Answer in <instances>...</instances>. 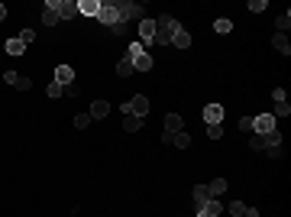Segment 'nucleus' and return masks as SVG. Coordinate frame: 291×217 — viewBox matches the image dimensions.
<instances>
[{
  "label": "nucleus",
  "instance_id": "bb28decb",
  "mask_svg": "<svg viewBox=\"0 0 291 217\" xmlns=\"http://www.w3.org/2000/svg\"><path fill=\"white\" fill-rule=\"evenodd\" d=\"M139 52H146V49L139 46V42H130V49H126V55H123V58H130V62H133V58L139 55Z\"/></svg>",
  "mask_w": 291,
  "mask_h": 217
},
{
  "label": "nucleus",
  "instance_id": "a211bd4d",
  "mask_svg": "<svg viewBox=\"0 0 291 217\" xmlns=\"http://www.w3.org/2000/svg\"><path fill=\"white\" fill-rule=\"evenodd\" d=\"M210 201V195H207V185H194V207H204Z\"/></svg>",
  "mask_w": 291,
  "mask_h": 217
},
{
  "label": "nucleus",
  "instance_id": "cd10ccee",
  "mask_svg": "<svg viewBox=\"0 0 291 217\" xmlns=\"http://www.w3.org/2000/svg\"><path fill=\"white\" fill-rule=\"evenodd\" d=\"M214 29L220 33V36H223V33H230V29H233V23H230V20H217V23H214Z\"/></svg>",
  "mask_w": 291,
  "mask_h": 217
},
{
  "label": "nucleus",
  "instance_id": "1a4fd4ad",
  "mask_svg": "<svg viewBox=\"0 0 291 217\" xmlns=\"http://www.w3.org/2000/svg\"><path fill=\"white\" fill-rule=\"evenodd\" d=\"M220 120H223V107H220V104H207V107H204V123L217 127Z\"/></svg>",
  "mask_w": 291,
  "mask_h": 217
},
{
  "label": "nucleus",
  "instance_id": "0eeeda50",
  "mask_svg": "<svg viewBox=\"0 0 291 217\" xmlns=\"http://www.w3.org/2000/svg\"><path fill=\"white\" fill-rule=\"evenodd\" d=\"M184 130V120L178 114H169L165 117V133H162V143H172V136H178Z\"/></svg>",
  "mask_w": 291,
  "mask_h": 217
},
{
  "label": "nucleus",
  "instance_id": "473e14b6",
  "mask_svg": "<svg viewBox=\"0 0 291 217\" xmlns=\"http://www.w3.org/2000/svg\"><path fill=\"white\" fill-rule=\"evenodd\" d=\"M249 149H255V152H259V149H266V140H262V136H255V140H249Z\"/></svg>",
  "mask_w": 291,
  "mask_h": 217
},
{
  "label": "nucleus",
  "instance_id": "5701e85b",
  "mask_svg": "<svg viewBox=\"0 0 291 217\" xmlns=\"http://www.w3.org/2000/svg\"><path fill=\"white\" fill-rule=\"evenodd\" d=\"M172 143L178 146V149H188V146H191V136H188V133H184V130H181L178 136H172Z\"/></svg>",
  "mask_w": 291,
  "mask_h": 217
},
{
  "label": "nucleus",
  "instance_id": "2f4dec72",
  "mask_svg": "<svg viewBox=\"0 0 291 217\" xmlns=\"http://www.w3.org/2000/svg\"><path fill=\"white\" fill-rule=\"evenodd\" d=\"M207 136H210V140H220V136H223V127H207Z\"/></svg>",
  "mask_w": 291,
  "mask_h": 217
},
{
  "label": "nucleus",
  "instance_id": "f704fd0d",
  "mask_svg": "<svg viewBox=\"0 0 291 217\" xmlns=\"http://www.w3.org/2000/svg\"><path fill=\"white\" fill-rule=\"evenodd\" d=\"M20 39L26 42V46H29V42H33V39H36V33H33V29H23V33H20Z\"/></svg>",
  "mask_w": 291,
  "mask_h": 217
},
{
  "label": "nucleus",
  "instance_id": "9b49d317",
  "mask_svg": "<svg viewBox=\"0 0 291 217\" xmlns=\"http://www.w3.org/2000/svg\"><path fill=\"white\" fill-rule=\"evenodd\" d=\"M220 214H223V204H220L217 198H210L204 207H198V217H220Z\"/></svg>",
  "mask_w": 291,
  "mask_h": 217
},
{
  "label": "nucleus",
  "instance_id": "ddd939ff",
  "mask_svg": "<svg viewBox=\"0 0 291 217\" xmlns=\"http://www.w3.org/2000/svg\"><path fill=\"white\" fill-rule=\"evenodd\" d=\"M133 72H152V55L149 52H139L133 58Z\"/></svg>",
  "mask_w": 291,
  "mask_h": 217
},
{
  "label": "nucleus",
  "instance_id": "f8f14e48",
  "mask_svg": "<svg viewBox=\"0 0 291 217\" xmlns=\"http://www.w3.org/2000/svg\"><path fill=\"white\" fill-rule=\"evenodd\" d=\"M42 23H46V26L61 23V20H58V10H55V0H46V10H42Z\"/></svg>",
  "mask_w": 291,
  "mask_h": 217
},
{
  "label": "nucleus",
  "instance_id": "c9c22d12",
  "mask_svg": "<svg viewBox=\"0 0 291 217\" xmlns=\"http://www.w3.org/2000/svg\"><path fill=\"white\" fill-rule=\"evenodd\" d=\"M78 91H81V88H78L75 81H72V84H65V94H68V98H78Z\"/></svg>",
  "mask_w": 291,
  "mask_h": 217
},
{
  "label": "nucleus",
  "instance_id": "393cba45",
  "mask_svg": "<svg viewBox=\"0 0 291 217\" xmlns=\"http://www.w3.org/2000/svg\"><path fill=\"white\" fill-rule=\"evenodd\" d=\"M46 91H49V98H52V101H55V98H61V94H65V84H58V81H52V84H49V88H46Z\"/></svg>",
  "mask_w": 291,
  "mask_h": 217
},
{
  "label": "nucleus",
  "instance_id": "f3484780",
  "mask_svg": "<svg viewBox=\"0 0 291 217\" xmlns=\"http://www.w3.org/2000/svg\"><path fill=\"white\" fill-rule=\"evenodd\" d=\"M107 114H110V104L107 101H94L91 104V120H104Z\"/></svg>",
  "mask_w": 291,
  "mask_h": 217
},
{
  "label": "nucleus",
  "instance_id": "72a5a7b5",
  "mask_svg": "<svg viewBox=\"0 0 291 217\" xmlns=\"http://www.w3.org/2000/svg\"><path fill=\"white\" fill-rule=\"evenodd\" d=\"M249 130H252V117H243L240 120V133H249Z\"/></svg>",
  "mask_w": 291,
  "mask_h": 217
},
{
  "label": "nucleus",
  "instance_id": "7c9ffc66",
  "mask_svg": "<svg viewBox=\"0 0 291 217\" xmlns=\"http://www.w3.org/2000/svg\"><path fill=\"white\" fill-rule=\"evenodd\" d=\"M266 7H269L266 0H249V10H252V13H262V10H266Z\"/></svg>",
  "mask_w": 291,
  "mask_h": 217
},
{
  "label": "nucleus",
  "instance_id": "2eb2a0df",
  "mask_svg": "<svg viewBox=\"0 0 291 217\" xmlns=\"http://www.w3.org/2000/svg\"><path fill=\"white\" fill-rule=\"evenodd\" d=\"M23 49H26V42L20 39V36H13V39H7V46H4V52H7V55H23Z\"/></svg>",
  "mask_w": 291,
  "mask_h": 217
},
{
  "label": "nucleus",
  "instance_id": "412c9836",
  "mask_svg": "<svg viewBox=\"0 0 291 217\" xmlns=\"http://www.w3.org/2000/svg\"><path fill=\"white\" fill-rule=\"evenodd\" d=\"M123 130H126V133H136V130H143V120L133 117V114H126V117H123Z\"/></svg>",
  "mask_w": 291,
  "mask_h": 217
},
{
  "label": "nucleus",
  "instance_id": "ea45409f",
  "mask_svg": "<svg viewBox=\"0 0 291 217\" xmlns=\"http://www.w3.org/2000/svg\"><path fill=\"white\" fill-rule=\"evenodd\" d=\"M4 20H7V7L0 4V23H4Z\"/></svg>",
  "mask_w": 291,
  "mask_h": 217
},
{
  "label": "nucleus",
  "instance_id": "6ab92c4d",
  "mask_svg": "<svg viewBox=\"0 0 291 217\" xmlns=\"http://www.w3.org/2000/svg\"><path fill=\"white\" fill-rule=\"evenodd\" d=\"M223 192H227V178H214V181L207 185V195H210V198H220Z\"/></svg>",
  "mask_w": 291,
  "mask_h": 217
},
{
  "label": "nucleus",
  "instance_id": "c756f323",
  "mask_svg": "<svg viewBox=\"0 0 291 217\" xmlns=\"http://www.w3.org/2000/svg\"><path fill=\"white\" fill-rule=\"evenodd\" d=\"M87 123H91V114H78V117H75V127H78V130H84Z\"/></svg>",
  "mask_w": 291,
  "mask_h": 217
},
{
  "label": "nucleus",
  "instance_id": "4468645a",
  "mask_svg": "<svg viewBox=\"0 0 291 217\" xmlns=\"http://www.w3.org/2000/svg\"><path fill=\"white\" fill-rule=\"evenodd\" d=\"M55 81H58V84H72V81H75V68H72V65H58V68H55Z\"/></svg>",
  "mask_w": 291,
  "mask_h": 217
},
{
  "label": "nucleus",
  "instance_id": "c85d7f7f",
  "mask_svg": "<svg viewBox=\"0 0 291 217\" xmlns=\"http://www.w3.org/2000/svg\"><path fill=\"white\" fill-rule=\"evenodd\" d=\"M230 214H233V217H243V214H246V204H243V201H233V204H230Z\"/></svg>",
  "mask_w": 291,
  "mask_h": 217
},
{
  "label": "nucleus",
  "instance_id": "39448f33",
  "mask_svg": "<svg viewBox=\"0 0 291 217\" xmlns=\"http://www.w3.org/2000/svg\"><path fill=\"white\" fill-rule=\"evenodd\" d=\"M139 46L149 49V46H155V20H139Z\"/></svg>",
  "mask_w": 291,
  "mask_h": 217
},
{
  "label": "nucleus",
  "instance_id": "4c0bfd02",
  "mask_svg": "<svg viewBox=\"0 0 291 217\" xmlns=\"http://www.w3.org/2000/svg\"><path fill=\"white\" fill-rule=\"evenodd\" d=\"M269 156H272V159H281V146H272V149H266Z\"/></svg>",
  "mask_w": 291,
  "mask_h": 217
},
{
  "label": "nucleus",
  "instance_id": "20e7f679",
  "mask_svg": "<svg viewBox=\"0 0 291 217\" xmlns=\"http://www.w3.org/2000/svg\"><path fill=\"white\" fill-rule=\"evenodd\" d=\"M123 114H133V117L143 120V117L149 114V98H146V94H136L133 101H126V104H123Z\"/></svg>",
  "mask_w": 291,
  "mask_h": 217
},
{
  "label": "nucleus",
  "instance_id": "423d86ee",
  "mask_svg": "<svg viewBox=\"0 0 291 217\" xmlns=\"http://www.w3.org/2000/svg\"><path fill=\"white\" fill-rule=\"evenodd\" d=\"M252 130H255V136H266L272 130H278V120L272 114H259V117H252Z\"/></svg>",
  "mask_w": 291,
  "mask_h": 217
},
{
  "label": "nucleus",
  "instance_id": "f257e3e1",
  "mask_svg": "<svg viewBox=\"0 0 291 217\" xmlns=\"http://www.w3.org/2000/svg\"><path fill=\"white\" fill-rule=\"evenodd\" d=\"M178 20H172L169 13H162L155 20V46H172V36H175V29H178Z\"/></svg>",
  "mask_w": 291,
  "mask_h": 217
},
{
  "label": "nucleus",
  "instance_id": "4be33fe9",
  "mask_svg": "<svg viewBox=\"0 0 291 217\" xmlns=\"http://www.w3.org/2000/svg\"><path fill=\"white\" fill-rule=\"evenodd\" d=\"M288 26H291V13L285 10V13H281V16H278V20H275V29L281 33V36H285V33H288Z\"/></svg>",
  "mask_w": 291,
  "mask_h": 217
},
{
  "label": "nucleus",
  "instance_id": "dca6fc26",
  "mask_svg": "<svg viewBox=\"0 0 291 217\" xmlns=\"http://www.w3.org/2000/svg\"><path fill=\"white\" fill-rule=\"evenodd\" d=\"M172 46H178V49H188V46H191V36H188V29H184V26H178V29H175Z\"/></svg>",
  "mask_w": 291,
  "mask_h": 217
},
{
  "label": "nucleus",
  "instance_id": "58836bf2",
  "mask_svg": "<svg viewBox=\"0 0 291 217\" xmlns=\"http://www.w3.org/2000/svg\"><path fill=\"white\" fill-rule=\"evenodd\" d=\"M243 217H259V207H246V214Z\"/></svg>",
  "mask_w": 291,
  "mask_h": 217
},
{
  "label": "nucleus",
  "instance_id": "e433bc0d",
  "mask_svg": "<svg viewBox=\"0 0 291 217\" xmlns=\"http://www.w3.org/2000/svg\"><path fill=\"white\" fill-rule=\"evenodd\" d=\"M272 98H275V104H281V101H288V98H285V88H275V91H272Z\"/></svg>",
  "mask_w": 291,
  "mask_h": 217
},
{
  "label": "nucleus",
  "instance_id": "7ed1b4c3",
  "mask_svg": "<svg viewBox=\"0 0 291 217\" xmlns=\"http://www.w3.org/2000/svg\"><path fill=\"white\" fill-rule=\"evenodd\" d=\"M97 20H101L107 29L120 23V13H117V0H101V10H97Z\"/></svg>",
  "mask_w": 291,
  "mask_h": 217
},
{
  "label": "nucleus",
  "instance_id": "f03ea898",
  "mask_svg": "<svg viewBox=\"0 0 291 217\" xmlns=\"http://www.w3.org/2000/svg\"><path fill=\"white\" fill-rule=\"evenodd\" d=\"M117 13H120V23L143 20V4H136V0H117Z\"/></svg>",
  "mask_w": 291,
  "mask_h": 217
},
{
  "label": "nucleus",
  "instance_id": "9d476101",
  "mask_svg": "<svg viewBox=\"0 0 291 217\" xmlns=\"http://www.w3.org/2000/svg\"><path fill=\"white\" fill-rule=\"evenodd\" d=\"M97 10H101V0H78V16H94L97 20Z\"/></svg>",
  "mask_w": 291,
  "mask_h": 217
},
{
  "label": "nucleus",
  "instance_id": "b1692460",
  "mask_svg": "<svg viewBox=\"0 0 291 217\" xmlns=\"http://www.w3.org/2000/svg\"><path fill=\"white\" fill-rule=\"evenodd\" d=\"M117 75H120V78H130V75H133V62H130V58H123V62L117 65Z\"/></svg>",
  "mask_w": 291,
  "mask_h": 217
},
{
  "label": "nucleus",
  "instance_id": "aec40b11",
  "mask_svg": "<svg viewBox=\"0 0 291 217\" xmlns=\"http://www.w3.org/2000/svg\"><path fill=\"white\" fill-rule=\"evenodd\" d=\"M272 46H275L281 55H291V42H288V36H281V33H278V36H272Z\"/></svg>",
  "mask_w": 291,
  "mask_h": 217
},
{
  "label": "nucleus",
  "instance_id": "a878e982",
  "mask_svg": "<svg viewBox=\"0 0 291 217\" xmlns=\"http://www.w3.org/2000/svg\"><path fill=\"white\" fill-rule=\"evenodd\" d=\"M288 114H291V104H288V101H281V104H275V114H272V117L278 120V117H288Z\"/></svg>",
  "mask_w": 291,
  "mask_h": 217
},
{
  "label": "nucleus",
  "instance_id": "6e6552de",
  "mask_svg": "<svg viewBox=\"0 0 291 217\" xmlns=\"http://www.w3.org/2000/svg\"><path fill=\"white\" fill-rule=\"evenodd\" d=\"M58 20H75L78 16V0H55Z\"/></svg>",
  "mask_w": 291,
  "mask_h": 217
}]
</instances>
